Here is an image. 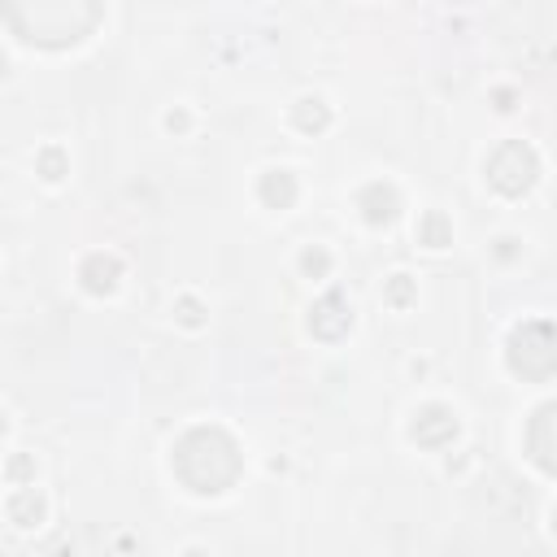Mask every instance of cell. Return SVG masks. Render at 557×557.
I'll return each mask as SVG.
<instances>
[{
  "label": "cell",
  "instance_id": "cell-1",
  "mask_svg": "<svg viewBox=\"0 0 557 557\" xmlns=\"http://www.w3.org/2000/svg\"><path fill=\"white\" fill-rule=\"evenodd\" d=\"M0 13L17 39L65 48L96 30L104 0H0Z\"/></svg>",
  "mask_w": 557,
  "mask_h": 557
},
{
  "label": "cell",
  "instance_id": "cell-2",
  "mask_svg": "<svg viewBox=\"0 0 557 557\" xmlns=\"http://www.w3.org/2000/svg\"><path fill=\"white\" fill-rule=\"evenodd\" d=\"M170 466L196 496H218L239 479L244 457H239V444L222 426H191L187 435H178Z\"/></svg>",
  "mask_w": 557,
  "mask_h": 557
},
{
  "label": "cell",
  "instance_id": "cell-3",
  "mask_svg": "<svg viewBox=\"0 0 557 557\" xmlns=\"http://www.w3.org/2000/svg\"><path fill=\"white\" fill-rule=\"evenodd\" d=\"M557 366V348H553V326L544 318L535 322H522L513 335H509V370L531 379V383H544Z\"/></svg>",
  "mask_w": 557,
  "mask_h": 557
},
{
  "label": "cell",
  "instance_id": "cell-4",
  "mask_svg": "<svg viewBox=\"0 0 557 557\" xmlns=\"http://www.w3.org/2000/svg\"><path fill=\"white\" fill-rule=\"evenodd\" d=\"M487 183L500 191V196H522L531 183H535V174H540V157L531 152V144H522V139H505L492 157H487Z\"/></svg>",
  "mask_w": 557,
  "mask_h": 557
},
{
  "label": "cell",
  "instance_id": "cell-5",
  "mask_svg": "<svg viewBox=\"0 0 557 557\" xmlns=\"http://www.w3.org/2000/svg\"><path fill=\"white\" fill-rule=\"evenodd\" d=\"M348 326H352V305H348V296L335 292V287L322 292V296L313 300V309H309V331H313L318 339H344Z\"/></svg>",
  "mask_w": 557,
  "mask_h": 557
},
{
  "label": "cell",
  "instance_id": "cell-6",
  "mask_svg": "<svg viewBox=\"0 0 557 557\" xmlns=\"http://www.w3.org/2000/svg\"><path fill=\"white\" fill-rule=\"evenodd\" d=\"M457 431H461V422H457V413L448 405H422L413 413V422H409V435L422 448H444V444L457 440Z\"/></svg>",
  "mask_w": 557,
  "mask_h": 557
},
{
  "label": "cell",
  "instance_id": "cell-7",
  "mask_svg": "<svg viewBox=\"0 0 557 557\" xmlns=\"http://www.w3.org/2000/svg\"><path fill=\"white\" fill-rule=\"evenodd\" d=\"M357 209H361V218H366L370 226H387V222L400 213V196H396L392 183H366V187L357 191Z\"/></svg>",
  "mask_w": 557,
  "mask_h": 557
},
{
  "label": "cell",
  "instance_id": "cell-8",
  "mask_svg": "<svg viewBox=\"0 0 557 557\" xmlns=\"http://www.w3.org/2000/svg\"><path fill=\"white\" fill-rule=\"evenodd\" d=\"M117 274H122V265H117V257H109V252H91V257L78 265L83 287H87V292H96V296L113 292V287H117Z\"/></svg>",
  "mask_w": 557,
  "mask_h": 557
},
{
  "label": "cell",
  "instance_id": "cell-9",
  "mask_svg": "<svg viewBox=\"0 0 557 557\" xmlns=\"http://www.w3.org/2000/svg\"><path fill=\"white\" fill-rule=\"evenodd\" d=\"M296 174L292 170H265L261 183H257V196L270 205V209H292L296 205Z\"/></svg>",
  "mask_w": 557,
  "mask_h": 557
},
{
  "label": "cell",
  "instance_id": "cell-10",
  "mask_svg": "<svg viewBox=\"0 0 557 557\" xmlns=\"http://www.w3.org/2000/svg\"><path fill=\"white\" fill-rule=\"evenodd\" d=\"M531 457L544 474L557 470V461H553V405L535 409V418H531Z\"/></svg>",
  "mask_w": 557,
  "mask_h": 557
},
{
  "label": "cell",
  "instance_id": "cell-11",
  "mask_svg": "<svg viewBox=\"0 0 557 557\" xmlns=\"http://www.w3.org/2000/svg\"><path fill=\"white\" fill-rule=\"evenodd\" d=\"M44 513H48V505H44V496H39L35 487H17V492L9 496V522H17V527H39Z\"/></svg>",
  "mask_w": 557,
  "mask_h": 557
},
{
  "label": "cell",
  "instance_id": "cell-12",
  "mask_svg": "<svg viewBox=\"0 0 557 557\" xmlns=\"http://www.w3.org/2000/svg\"><path fill=\"white\" fill-rule=\"evenodd\" d=\"M292 122H296V131L318 135V131H326L331 109H326V100H322V96H300V100L292 104Z\"/></svg>",
  "mask_w": 557,
  "mask_h": 557
},
{
  "label": "cell",
  "instance_id": "cell-13",
  "mask_svg": "<svg viewBox=\"0 0 557 557\" xmlns=\"http://www.w3.org/2000/svg\"><path fill=\"white\" fill-rule=\"evenodd\" d=\"M418 244H426V248H448V244H453V222H448L440 209H426L422 222H418Z\"/></svg>",
  "mask_w": 557,
  "mask_h": 557
},
{
  "label": "cell",
  "instance_id": "cell-14",
  "mask_svg": "<svg viewBox=\"0 0 557 557\" xmlns=\"http://www.w3.org/2000/svg\"><path fill=\"white\" fill-rule=\"evenodd\" d=\"M387 300H392L396 309H405V305L413 300V283H409V274H396V278L387 283Z\"/></svg>",
  "mask_w": 557,
  "mask_h": 557
},
{
  "label": "cell",
  "instance_id": "cell-15",
  "mask_svg": "<svg viewBox=\"0 0 557 557\" xmlns=\"http://www.w3.org/2000/svg\"><path fill=\"white\" fill-rule=\"evenodd\" d=\"M300 270H305V274H326V270H331V257H326L322 248H309V252L300 257Z\"/></svg>",
  "mask_w": 557,
  "mask_h": 557
},
{
  "label": "cell",
  "instance_id": "cell-16",
  "mask_svg": "<svg viewBox=\"0 0 557 557\" xmlns=\"http://www.w3.org/2000/svg\"><path fill=\"white\" fill-rule=\"evenodd\" d=\"M39 165H44V178H48V183H57V178H61V152H57V148H44Z\"/></svg>",
  "mask_w": 557,
  "mask_h": 557
},
{
  "label": "cell",
  "instance_id": "cell-17",
  "mask_svg": "<svg viewBox=\"0 0 557 557\" xmlns=\"http://www.w3.org/2000/svg\"><path fill=\"white\" fill-rule=\"evenodd\" d=\"M9 474H13V479H26V474H30V457H17V461L9 466Z\"/></svg>",
  "mask_w": 557,
  "mask_h": 557
},
{
  "label": "cell",
  "instance_id": "cell-18",
  "mask_svg": "<svg viewBox=\"0 0 557 557\" xmlns=\"http://www.w3.org/2000/svg\"><path fill=\"white\" fill-rule=\"evenodd\" d=\"M178 309H183V322H191V326H196V322H200V313H196V300H183V305H178Z\"/></svg>",
  "mask_w": 557,
  "mask_h": 557
},
{
  "label": "cell",
  "instance_id": "cell-19",
  "mask_svg": "<svg viewBox=\"0 0 557 557\" xmlns=\"http://www.w3.org/2000/svg\"><path fill=\"white\" fill-rule=\"evenodd\" d=\"M0 435H4V413H0Z\"/></svg>",
  "mask_w": 557,
  "mask_h": 557
}]
</instances>
